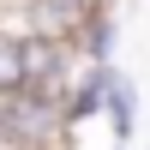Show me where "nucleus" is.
<instances>
[{"instance_id": "f257e3e1", "label": "nucleus", "mask_w": 150, "mask_h": 150, "mask_svg": "<svg viewBox=\"0 0 150 150\" xmlns=\"http://www.w3.org/2000/svg\"><path fill=\"white\" fill-rule=\"evenodd\" d=\"M108 78H114V66H78V78H72L66 102H60V120H66V132L102 114V96H108Z\"/></svg>"}, {"instance_id": "423d86ee", "label": "nucleus", "mask_w": 150, "mask_h": 150, "mask_svg": "<svg viewBox=\"0 0 150 150\" xmlns=\"http://www.w3.org/2000/svg\"><path fill=\"white\" fill-rule=\"evenodd\" d=\"M114 150H132V144H114Z\"/></svg>"}, {"instance_id": "20e7f679", "label": "nucleus", "mask_w": 150, "mask_h": 150, "mask_svg": "<svg viewBox=\"0 0 150 150\" xmlns=\"http://www.w3.org/2000/svg\"><path fill=\"white\" fill-rule=\"evenodd\" d=\"M24 96V24L0 18V102Z\"/></svg>"}, {"instance_id": "f03ea898", "label": "nucleus", "mask_w": 150, "mask_h": 150, "mask_svg": "<svg viewBox=\"0 0 150 150\" xmlns=\"http://www.w3.org/2000/svg\"><path fill=\"white\" fill-rule=\"evenodd\" d=\"M114 42H120V18H114V6H96L90 18L78 24V36H72V54H78L84 66H114Z\"/></svg>"}, {"instance_id": "7ed1b4c3", "label": "nucleus", "mask_w": 150, "mask_h": 150, "mask_svg": "<svg viewBox=\"0 0 150 150\" xmlns=\"http://www.w3.org/2000/svg\"><path fill=\"white\" fill-rule=\"evenodd\" d=\"M102 120H108V132H114V144H132V132H138V90H132V78L120 66H114V78H108Z\"/></svg>"}, {"instance_id": "39448f33", "label": "nucleus", "mask_w": 150, "mask_h": 150, "mask_svg": "<svg viewBox=\"0 0 150 150\" xmlns=\"http://www.w3.org/2000/svg\"><path fill=\"white\" fill-rule=\"evenodd\" d=\"M6 6H12V12H18V6H30V0H6Z\"/></svg>"}]
</instances>
